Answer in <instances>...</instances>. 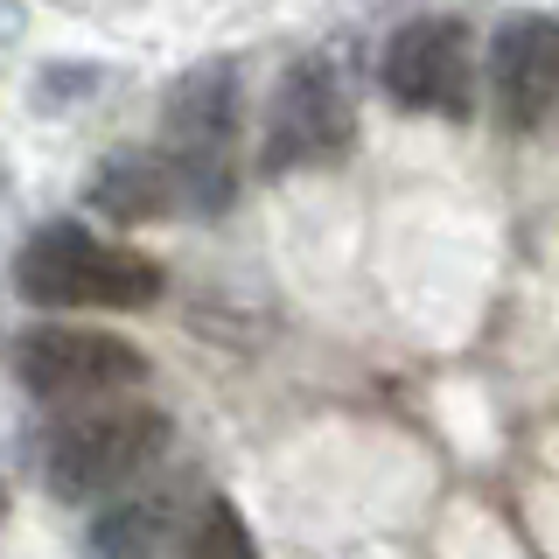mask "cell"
<instances>
[{"label": "cell", "mask_w": 559, "mask_h": 559, "mask_svg": "<svg viewBox=\"0 0 559 559\" xmlns=\"http://www.w3.org/2000/svg\"><path fill=\"white\" fill-rule=\"evenodd\" d=\"M14 294L28 308L70 314V308H147L162 301V266L127 252V245H105L84 224H35L28 245L14 252Z\"/></svg>", "instance_id": "cell-2"}, {"label": "cell", "mask_w": 559, "mask_h": 559, "mask_svg": "<svg viewBox=\"0 0 559 559\" xmlns=\"http://www.w3.org/2000/svg\"><path fill=\"white\" fill-rule=\"evenodd\" d=\"M489 112L503 133H538L559 112V22L552 14H511L489 35Z\"/></svg>", "instance_id": "cell-7"}, {"label": "cell", "mask_w": 559, "mask_h": 559, "mask_svg": "<svg viewBox=\"0 0 559 559\" xmlns=\"http://www.w3.org/2000/svg\"><path fill=\"white\" fill-rule=\"evenodd\" d=\"M168 413L140 406V399H98V406H70L57 433L43 441V476L63 503L105 497V489L140 483L168 454Z\"/></svg>", "instance_id": "cell-3"}, {"label": "cell", "mask_w": 559, "mask_h": 559, "mask_svg": "<svg viewBox=\"0 0 559 559\" xmlns=\"http://www.w3.org/2000/svg\"><path fill=\"white\" fill-rule=\"evenodd\" d=\"M0 197H8V168H0Z\"/></svg>", "instance_id": "cell-12"}, {"label": "cell", "mask_w": 559, "mask_h": 559, "mask_svg": "<svg viewBox=\"0 0 559 559\" xmlns=\"http://www.w3.org/2000/svg\"><path fill=\"white\" fill-rule=\"evenodd\" d=\"M154 147L168 154L175 182H182V210H197V217L231 210L238 197V63L231 57H203L197 70H182L168 84Z\"/></svg>", "instance_id": "cell-1"}, {"label": "cell", "mask_w": 559, "mask_h": 559, "mask_svg": "<svg viewBox=\"0 0 559 559\" xmlns=\"http://www.w3.org/2000/svg\"><path fill=\"white\" fill-rule=\"evenodd\" d=\"M378 84L399 112L427 119H468L476 112V49L462 14H413L392 28L378 57Z\"/></svg>", "instance_id": "cell-6"}, {"label": "cell", "mask_w": 559, "mask_h": 559, "mask_svg": "<svg viewBox=\"0 0 559 559\" xmlns=\"http://www.w3.org/2000/svg\"><path fill=\"white\" fill-rule=\"evenodd\" d=\"M357 147V98L349 78L329 57H301L280 70L266 105V140H259V175H301L336 168Z\"/></svg>", "instance_id": "cell-4"}, {"label": "cell", "mask_w": 559, "mask_h": 559, "mask_svg": "<svg viewBox=\"0 0 559 559\" xmlns=\"http://www.w3.org/2000/svg\"><path fill=\"white\" fill-rule=\"evenodd\" d=\"M147 349L112 336V329H78V322H43L14 336V378L28 384L43 406H98V399H127L147 378Z\"/></svg>", "instance_id": "cell-5"}, {"label": "cell", "mask_w": 559, "mask_h": 559, "mask_svg": "<svg viewBox=\"0 0 559 559\" xmlns=\"http://www.w3.org/2000/svg\"><path fill=\"white\" fill-rule=\"evenodd\" d=\"M182 497L154 483H127L119 503H105L92 518V538H84V559H182Z\"/></svg>", "instance_id": "cell-8"}, {"label": "cell", "mask_w": 559, "mask_h": 559, "mask_svg": "<svg viewBox=\"0 0 559 559\" xmlns=\"http://www.w3.org/2000/svg\"><path fill=\"white\" fill-rule=\"evenodd\" d=\"M84 203H92L105 224H162V217L182 210V182H175L162 147H119L92 168Z\"/></svg>", "instance_id": "cell-9"}, {"label": "cell", "mask_w": 559, "mask_h": 559, "mask_svg": "<svg viewBox=\"0 0 559 559\" xmlns=\"http://www.w3.org/2000/svg\"><path fill=\"white\" fill-rule=\"evenodd\" d=\"M0 518H8V483H0Z\"/></svg>", "instance_id": "cell-11"}, {"label": "cell", "mask_w": 559, "mask_h": 559, "mask_svg": "<svg viewBox=\"0 0 559 559\" xmlns=\"http://www.w3.org/2000/svg\"><path fill=\"white\" fill-rule=\"evenodd\" d=\"M182 559H266L252 538V524L238 518L231 497H203L189 511V532H182Z\"/></svg>", "instance_id": "cell-10"}]
</instances>
